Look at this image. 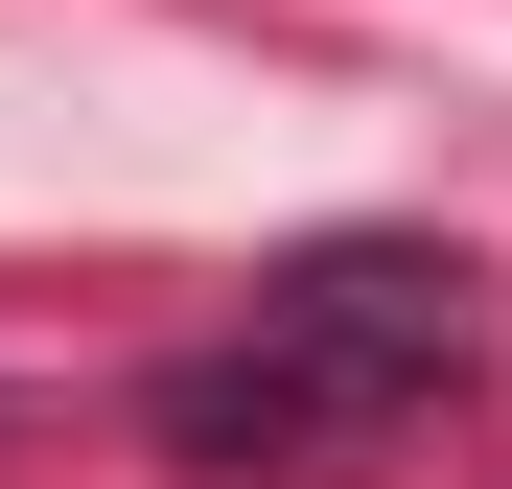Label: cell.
<instances>
[{"label": "cell", "mask_w": 512, "mask_h": 489, "mask_svg": "<svg viewBox=\"0 0 512 489\" xmlns=\"http://www.w3.org/2000/svg\"><path fill=\"white\" fill-rule=\"evenodd\" d=\"M443 373H466V257L443 233H303L256 280V326L187 350L140 420H163V466H326V443L419 420Z\"/></svg>", "instance_id": "1"}]
</instances>
